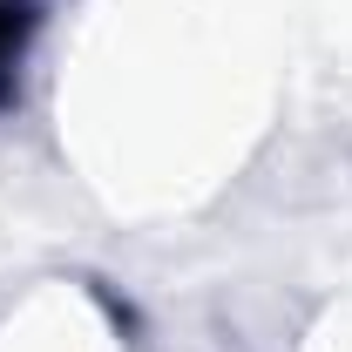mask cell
<instances>
[{
	"instance_id": "obj_1",
	"label": "cell",
	"mask_w": 352,
	"mask_h": 352,
	"mask_svg": "<svg viewBox=\"0 0 352 352\" xmlns=\"http://www.w3.org/2000/svg\"><path fill=\"white\" fill-rule=\"evenodd\" d=\"M28 28H34V7L28 0H0V88L21 68V47H28Z\"/></svg>"
}]
</instances>
